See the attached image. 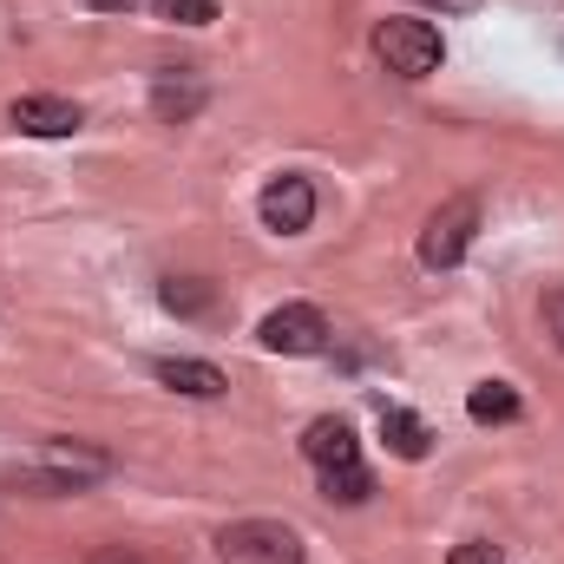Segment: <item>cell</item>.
Returning a JSON list of instances; mask_svg holds the SVG:
<instances>
[{"instance_id":"6da1fadb","label":"cell","mask_w":564,"mask_h":564,"mask_svg":"<svg viewBox=\"0 0 564 564\" xmlns=\"http://www.w3.org/2000/svg\"><path fill=\"white\" fill-rule=\"evenodd\" d=\"M375 53H381V66H388V73H401V79H426V73H440L446 40H440V26H433V20L388 13V20L375 26Z\"/></svg>"},{"instance_id":"7a4b0ae2","label":"cell","mask_w":564,"mask_h":564,"mask_svg":"<svg viewBox=\"0 0 564 564\" xmlns=\"http://www.w3.org/2000/svg\"><path fill=\"white\" fill-rule=\"evenodd\" d=\"M217 558L224 564H302V532L282 519H237L217 532Z\"/></svg>"},{"instance_id":"3957f363","label":"cell","mask_w":564,"mask_h":564,"mask_svg":"<svg viewBox=\"0 0 564 564\" xmlns=\"http://www.w3.org/2000/svg\"><path fill=\"white\" fill-rule=\"evenodd\" d=\"M473 230H479V197H446L421 230V263L426 270H453L473 250Z\"/></svg>"},{"instance_id":"277c9868","label":"cell","mask_w":564,"mask_h":564,"mask_svg":"<svg viewBox=\"0 0 564 564\" xmlns=\"http://www.w3.org/2000/svg\"><path fill=\"white\" fill-rule=\"evenodd\" d=\"M328 315L315 308V302H282L263 315V328H257V341L270 348V355H322L328 348Z\"/></svg>"},{"instance_id":"5b68a950","label":"cell","mask_w":564,"mask_h":564,"mask_svg":"<svg viewBox=\"0 0 564 564\" xmlns=\"http://www.w3.org/2000/svg\"><path fill=\"white\" fill-rule=\"evenodd\" d=\"M257 217H263V230H276V237H302V230L315 224V184H308L302 171L270 177L263 197H257Z\"/></svg>"},{"instance_id":"8992f818","label":"cell","mask_w":564,"mask_h":564,"mask_svg":"<svg viewBox=\"0 0 564 564\" xmlns=\"http://www.w3.org/2000/svg\"><path fill=\"white\" fill-rule=\"evenodd\" d=\"M7 126H13V132H26V139H73L86 119H79V106H73V99L26 93V99H13V106H7Z\"/></svg>"},{"instance_id":"52a82bcc","label":"cell","mask_w":564,"mask_h":564,"mask_svg":"<svg viewBox=\"0 0 564 564\" xmlns=\"http://www.w3.org/2000/svg\"><path fill=\"white\" fill-rule=\"evenodd\" d=\"M151 112H158L164 126H191V119L204 112V79H197L191 66L158 73V79H151Z\"/></svg>"},{"instance_id":"ba28073f","label":"cell","mask_w":564,"mask_h":564,"mask_svg":"<svg viewBox=\"0 0 564 564\" xmlns=\"http://www.w3.org/2000/svg\"><path fill=\"white\" fill-rule=\"evenodd\" d=\"M151 375L171 394H191V401H224L230 394V375L210 368V361H191V355H164V361H151Z\"/></svg>"},{"instance_id":"9c48e42d","label":"cell","mask_w":564,"mask_h":564,"mask_svg":"<svg viewBox=\"0 0 564 564\" xmlns=\"http://www.w3.org/2000/svg\"><path fill=\"white\" fill-rule=\"evenodd\" d=\"M302 459L315 466V473H328V466H355L361 459V446H355V426L341 421V414H322V421L302 426Z\"/></svg>"},{"instance_id":"30bf717a","label":"cell","mask_w":564,"mask_h":564,"mask_svg":"<svg viewBox=\"0 0 564 564\" xmlns=\"http://www.w3.org/2000/svg\"><path fill=\"white\" fill-rule=\"evenodd\" d=\"M106 473V453H86V446H66V440H53L46 446V459H40V486L46 492H79L86 479H99Z\"/></svg>"},{"instance_id":"8fae6325","label":"cell","mask_w":564,"mask_h":564,"mask_svg":"<svg viewBox=\"0 0 564 564\" xmlns=\"http://www.w3.org/2000/svg\"><path fill=\"white\" fill-rule=\"evenodd\" d=\"M381 440H388L394 459H426L433 453V426L421 414H408V408H381Z\"/></svg>"},{"instance_id":"7c38bea8","label":"cell","mask_w":564,"mask_h":564,"mask_svg":"<svg viewBox=\"0 0 564 564\" xmlns=\"http://www.w3.org/2000/svg\"><path fill=\"white\" fill-rule=\"evenodd\" d=\"M466 414H473L479 426L519 421V388H512V381H479V388L466 394Z\"/></svg>"},{"instance_id":"4fadbf2b","label":"cell","mask_w":564,"mask_h":564,"mask_svg":"<svg viewBox=\"0 0 564 564\" xmlns=\"http://www.w3.org/2000/svg\"><path fill=\"white\" fill-rule=\"evenodd\" d=\"M375 492V479H368V466L355 459V466H328L322 473V499H335V506H361Z\"/></svg>"},{"instance_id":"5bb4252c","label":"cell","mask_w":564,"mask_h":564,"mask_svg":"<svg viewBox=\"0 0 564 564\" xmlns=\"http://www.w3.org/2000/svg\"><path fill=\"white\" fill-rule=\"evenodd\" d=\"M158 302H164L171 315H204V308H210V282H197V276H171L164 289H158Z\"/></svg>"},{"instance_id":"9a60e30c","label":"cell","mask_w":564,"mask_h":564,"mask_svg":"<svg viewBox=\"0 0 564 564\" xmlns=\"http://www.w3.org/2000/svg\"><path fill=\"white\" fill-rule=\"evenodd\" d=\"M151 13L171 20V26H210L217 20V0H151Z\"/></svg>"},{"instance_id":"2e32d148","label":"cell","mask_w":564,"mask_h":564,"mask_svg":"<svg viewBox=\"0 0 564 564\" xmlns=\"http://www.w3.org/2000/svg\"><path fill=\"white\" fill-rule=\"evenodd\" d=\"M446 564H499V545H486V539H466V545H453V558Z\"/></svg>"},{"instance_id":"e0dca14e","label":"cell","mask_w":564,"mask_h":564,"mask_svg":"<svg viewBox=\"0 0 564 564\" xmlns=\"http://www.w3.org/2000/svg\"><path fill=\"white\" fill-rule=\"evenodd\" d=\"M545 328H552V341L564 348V289H545Z\"/></svg>"},{"instance_id":"ac0fdd59","label":"cell","mask_w":564,"mask_h":564,"mask_svg":"<svg viewBox=\"0 0 564 564\" xmlns=\"http://www.w3.org/2000/svg\"><path fill=\"white\" fill-rule=\"evenodd\" d=\"M426 7H440V13H473L479 0H426Z\"/></svg>"},{"instance_id":"d6986e66","label":"cell","mask_w":564,"mask_h":564,"mask_svg":"<svg viewBox=\"0 0 564 564\" xmlns=\"http://www.w3.org/2000/svg\"><path fill=\"white\" fill-rule=\"evenodd\" d=\"M99 13H126V7H139V0H93Z\"/></svg>"},{"instance_id":"ffe728a7","label":"cell","mask_w":564,"mask_h":564,"mask_svg":"<svg viewBox=\"0 0 564 564\" xmlns=\"http://www.w3.org/2000/svg\"><path fill=\"white\" fill-rule=\"evenodd\" d=\"M99 564H132V558H126V552H106V558H99Z\"/></svg>"}]
</instances>
